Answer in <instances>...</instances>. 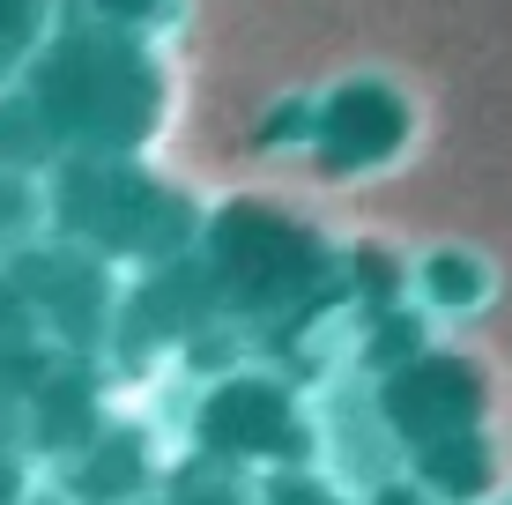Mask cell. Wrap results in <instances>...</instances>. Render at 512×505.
<instances>
[{
  "label": "cell",
  "mask_w": 512,
  "mask_h": 505,
  "mask_svg": "<svg viewBox=\"0 0 512 505\" xmlns=\"http://www.w3.org/2000/svg\"><path fill=\"white\" fill-rule=\"evenodd\" d=\"M475 409H483V387H475L468 364H416L386 387V416L401 424V439L423 454L438 483L453 498L483 491V446H475Z\"/></svg>",
  "instance_id": "cell-1"
},
{
  "label": "cell",
  "mask_w": 512,
  "mask_h": 505,
  "mask_svg": "<svg viewBox=\"0 0 512 505\" xmlns=\"http://www.w3.org/2000/svg\"><path fill=\"white\" fill-rule=\"evenodd\" d=\"M149 104H156L149 67H141L134 52H119V45H67L60 67L45 75V112L60 119V127H75V134H97V142L141 134Z\"/></svg>",
  "instance_id": "cell-2"
},
{
  "label": "cell",
  "mask_w": 512,
  "mask_h": 505,
  "mask_svg": "<svg viewBox=\"0 0 512 505\" xmlns=\"http://www.w3.org/2000/svg\"><path fill=\"white\" fill-rule=\"evenodd\" d=\"M216 268L231 275L245 298H282V290L312 268V246L282 216L238 208V216H223V231H216Z\"/></svg>",
  "instance_id": "cell-3"
},
{
  "label": "cell",
  "mask_w": 512,
  "mask_h": 505,
  "mask_svg": "<svg viewBox=\"0 0 512 505\" xmlns=\"http://www.w3.org/2000/svg\"><path fill=\"white\" fill-rule=\"evenodd\" d=\"M201 439L223 446V454H290L297 446V424H290V402L260 379H238L223 387L216 402L201 409Z\"/></svg>",
  "instance_id": "cell-4"
},
{
  "label": "cell",
  "mask_w": 512,
  "mask_h": 505,
  "mask_svg": "<svg viewBox=\"0 0 512 505\" xmlns=\"http://www.w3.org/2000/svg\"><path fill=\"white\" fill-rule=\"evenodd\" d=\"M75 194H67V223L90 238H112V246H127V238H149V216H156V186L141 179H67Z\"/></svg>",
  "instance_id": "cell-5"
},
{
  "label": "cell",
  "mask_w": 512,
  "mask_h": 505,
  "mask_svg": "<svg viewBox=\"0 0 512 505\" xmlns=\"http://www.w3.org/2000/svg\"><path fill=\"white\" fill-rule=\"evenodd\" d=\"M394 142H401V104L386 97V90L334 97V112H327V156H334V164L379 156V149H394Z\"/></svg>",
  "instance_id": "cell-6"
},
{
  "label": "cell",
  "mask_w": 512,
  "mask_h": 505,
  "mask_svg": "<svg viewBox=\"0 0 512 505\" xmlns=\"http://www.w3.org/2000/svg\"><path fill=\"white\" fill-rule=\"evenodd\" d=\"M134 476H141V446L119 439V446H104V454H90V468H82V498H127Z\"/></svg>",
  "instance_id": "cell-7"
},
{
  "label": "cell",
  "mask_w": 512,
  "mask_h": 505,
  "mask_svg": "<svg viewBox=\"0 0 512 505\" xmlns=\"http://www.w3.org/2000/svg\"><path fill=\"white\" fill-rule=\"evenodd\" d=\"M82 409H90V387H82V379L52 387V394H45V439H52V446L75 439V431H82Z\"/></svg>",
  "instance_id": "cell-8"
},
{
  "label": "cell",
  "mask_w": 512,
  "mask_h": 505,
  "mask_svg": "<svg viewBox=\"0 0 512 505\" xmlns=\"http://www.w3.org/2000/svg\"><path fill=\"white\" fill-rule=\"evenodd\" d=\"M23 335H30V305H15V290H0V357L15 379H23V350H15Z\"/></svg>",
  "instance_id": "cell-9"
},
{
  "label": "cell",
  "mask_w": 512,
  "mask_h": 505,
  "mask_svg": "<svg viewBox=\"0 0 512 505\" xmlns=\"http://www.w3.org/2000/svg\"><path fill=\"white\" fill-rule=\"evenodd\" d=\"M30 23H38V0H0V60L30 38Z\"/></svg>",
  "instance_id": "cell-10"
},
{
  "label": "cell",
  "mask_w": 512,
  "mask_h": 505,
  "mask_svg": "<svg viewBox=\"0 0 512 505\" xmlns=\"http://www.w3.org/2000/svg\"><path fill=\"white\" fill-rule=\"evenodd\" d=\"M431 290H438V298H475V268H468V260H438Z\"/></svg>",
  "instance_id": "cell-11"
},
{
  "label": "cell",
  "mask_w": 512,
  "mask_h": 505,
  "mask_svg": "<svg viewBox=\"0 0 512 505\" xmlns=\"http://www.w3.org/2000/svg\"><path fill=\"white\" fill-rule=\"evenodd\" d=\"M275 505H334V498H320L312 483H275Z\"/></svg>",
  "instance_id": "cell-12"
},
{
  "label": "cell",
  "mask_w": 512,
  "mask_h": 505,
  "mask_svg": "<svg viewBox=\"0 0 512 505\" xmlns=\"http://www.w3.org/2000/svg\"><path fill=\"white\" fill-rule=\"evenodd\" d=\"M15 208H23V194H15V186H0V223H8Z\"/></svg>",
  "instance_id": "cell-13"
},
{
  "label": "cell",
  "mask_w": 512,
  "mask_h": 505,
  "mask_svg": "<svg viewBox=\"0 0 512 505\" xmlns=\"http://www.w3.org/2000/svg\"><path fill=\"white\" fill-rule=\"evenodd\" d=\"M104 8H119V15H141V8H149V0H104Z\"/></svg>",
  "instance_id": "cell-14"
},
{
  "label": "cell",
  "mask_w": 512,
  "mask_h": 505,
  "mask_svg": "<svg viewBox=\"0 0 512 505\" xmlns=\"http://www.w3.org/2000/svg\"><path fill=\"white\" fill-rule=\"evenodd\" d=\"M186 505H231V498H186Z\"/></svg>",
  "instance_id": "cell-15"
}]
</instances>
